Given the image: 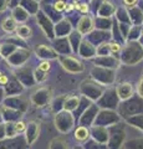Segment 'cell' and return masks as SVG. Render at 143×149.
<instances>
[{
  "label": "cell",
  "mask_w": 143,
  "mask_h": 149,
  "mask_svg": "<svg viewBox=\"0 0 143 149\" xmlns=\"http://www.w3.org/2000/svg\"><path fill=\"white\" fill-rule=\"evenodd\" d=\"M123 1H124V4H126V5L133 6V5H135V4L137 3V0H123Z\"/></svg>",
  "instance_id": "cell-10"
},
{
  "label": "cell",
  "mask_w": 143,
  "mask_h": 149,
  "mask_svg": "<svg viewBox=\"0 0 143 149\" xmlns=\"http://www.w3.org/2000/svg\"><path fill=\"white\" fill-rule=\"evenodd\" d=\"M6 82H8V77L5 76V74H3V76L0 77V85H5Z\"/></svg>",
  "instance_id": "cell-12"
},
{
  "label": "cell",
  "mask_w": 143,
  "mask_h": 149,
  "mask_svg": "<svg viewBox=\"0 0 143 149\" xmlns=\"http://www.w3.org/2000/svg\"><path fill=\"white\" fill-rule=\"evenodd\" d=\"M39 70H40V71H44V72L49 71V70H50V63H49V62H43V63H40V65H39Z\"/></svg>",
  "instance_id": "cell-7"
},
{
  "label": "cell",
  "mask_w": 143,
  "mask_h": 149,
  "mask_svg": "<svg viewBox=\"0 0 143 149\" xmlns=\"http://www.w3.org/2000/svg\"><path fill=\"white\" fill-rule=\"evenodd\" d=\"M138 93H140L141 97H143V78L141 80L140 85H138Z\"/></svg>",
  "instance_id": "cell-9"
},
{
  "label": "cell",
  "mask_w": 143,
  "mask_h": 149,
  "mask_svg": "<svg viewBox=\"0 0 143 149\" xmlns=\"http://www.w3.org/2000/svg\"><path fill=\"white\" fill-rule=\"evenodd\" d=\"M16 34L19 35L21 39H29L31 36V29L26 25H20L19 27H16Z\"/></svg>",
  "instance_id": "cell-2"
},
{
  "label": "cell",
  "mask_w": 143,
  "mask_h": 149,
  "mask_svg": "<svg viewBox=\"0 0 143 149\" xmlns=\"http://www.w3.org/2000/svg\"><path fill=\"white\" fill-rule=\"evenodd\" d=\"M73 1H75V3H78V1H80V0H73Z\"/></svg>",
  "instance_id": "cell-13"
},
{
  "label": "cell",
  "mask_w": 143,
  "mask_h": 149,
  "mask_svg": "<svg viewBox=\"0 0 143 149\" xmlns=\"http://www.w3.org/2000/svg\"><path fill=\"white\" fill-rule=\"evenodd\" d=\"M73 9H75V4H66V8H65L66 11H72Z\"/></svg>",
  "instance_id": "cell-11"
},
{
  "label": "cell",
  "mask_w": 143,
  "mask_h": 149,
  "mask_svg": "<svg viewBox=\"0 0 143 149\" xmlns=\"http://www.w3.org/2000/svg\"><path fill=\"white\" fill-rule=\"evenodd\" d=\"M117 93H118V97L121 100H127L130 98L133 93V90H132V86L130 83H122L119 85L118 88H117Z\"/></svg>",
  "instance_id": "cell-1"
},
{
  "label": "cell",
  "mask_w": 143,
  "mask_h": 149,
  "mask_svg": "<svg viewBox=\"0 0 143 149\" xmlns=\"http://www.w3.org/2000/svg\"><path fill=\"white\" fill-rule=\"evenodd\" d=\"M110 49H111V51L112 52H117V51H119V45L118 44H110Z\"/></svg>",
  "instance_id": "cell-8"
},
{
  "label": "cell",
  "mask_w": 143,
  "mask_h": 149,
  "mask_svg": "<svg viewBox=\"0 0 143 149\" xmlns=\"http://www.w3.org/2000/svg\"><path fill=\"white\" fill-rule=\"evenodd\" d=\"M1 76H3V73H1V72H0V77H1Z\"/></svg>",
  "instance_id": "cell-14"
},
{
  "label": "cell",
  "mask_w": 143,
  "mask_h": 149,
  "mask_svg": "<svg viewBox=\"0 0 143 149\" xmlns=\"http://www.w3.org/2000/svg\"><path fill=\"white\" fill-rule=\"evenodd\" d=\"M3 29L6 32H11L14 30H16V22L13 17H8L3 21Z\"/></svg>",
  "instance_id": "cell-3"
},
{
  "label": "cell",
  "mask_w": 143,
  "mask_h": 149,
  "mask_svg": "<svg viewBox=\"0 0 143 149\" xmlns=\"http://www.w3.org/2000/svg\"><path fill=\"white\" fill-rule=\"evenodd\" d=\"M75 138L78 142L86 141V139L89 138V130H87L85 127H78L75 132Z\"/></svg>",
  "instance_id": "cell-4"
},
{
  "label": "cell",
  "mask_w": 143,
  "mask_h": 149,
  "mask_svg": "<svg viewBox=\"0 0 143 149\" xmlns=\"http://www.w3.org/2000/svg\"><path fill=\"white\" fill-rule=\"evenodd\" d=\"M66 8V1L65 0H57L56 3L54 4V9L56 11H63Z\"/></svg>",
  "instance_id": "cell-5"
},
{
  "label": "cell",
  "mask_w": 143,
  "mask_h": 149,
  "mask_svg": "<svg viewBox=\"0 0 143 149\" xmlns=\"http://www.w3.org/2000/svg\"><path fill=\"white\" fill-rule=\"evenodd\" d=\"M25 123L24 122H16L14 124V132L15 133H19V132H22V130H25Z\"/></svg>",
  "instance_id": "cell-6"
}]
</instances>
